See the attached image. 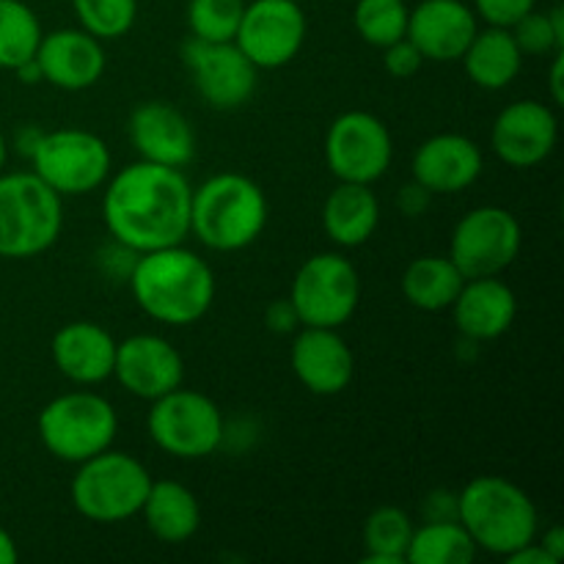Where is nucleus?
<instances>
[{"instance_id": "1", "label": "nucleus", "mask_w": 564, "mask_h": 564, "mask_svg": "<svg viewBox=\"0 0 564 564\" xmlns=\"http://www.w3.org/2000/svg\"><path fill=\"white\" fill-rule=\"evenodd\" d=\"M191 196L182 169L138 160L105 187V226L116 246L130 253L180 246L191 235Z\"/></svg>"}, {"instance_id": "2", "label": "nucleus", "mask_w": 564, "mask_h": 564, "mask_svg": "<svg viewBox=\"0 0 564 564\" xmlns=\"http://www.w3.org/2000/svg\"><path fill=\"white\" fill-rule=\"evenodd\" d=\"M130 292L147 317L185 328L213 308L215 273L207 259L180 242L138 253L130 268Z\"/></svg>"}, {"instance_id": "3", "label": "nucleus", "mask_w": 564, "mask_h": 564, "mask_svg": "<svg viewBox=\"0 0 564 564\" xmlns=\"http://www.w3.org/2000/svg\"><path fill=\"white\" fill-rule=\"evenodd\" d=\"M268 226V198L246 174L224 171L191 196V235L209 251L231 253L253 246Z\"/></svg>"}, {"instance_id": "4", "label": "nucleus", "mask_w": 564, "mask_h": 564, "mask_svg": "<svg viewBox=\"0 0 564 564\" xmlns=\"http://www.w3.org/2000/svg\"><path fill=\"white\" fill-rule=\"evenodd\" d=\"M457 521L471 534L477 551L510 556L538 540L540 516L527 490L507 477L482 474L457 494Z\"/></svg>"}, {"instance_id": "5", "label": "nucleus", "mask_w": 564, "mask_h": 564, "mask_svg": "<svg viewBox=\"0 0 564 564\" xmlns=\"http://www.w3.org/2000/svg\"><path fill=\"white\" fill-rule=\"evenodd\" d=\"M64 229V202L33 171L0 174V257L31 259L50 251Z\"/></svg>"}, {"instance_id": "6", "label": "nucleus", "mask_w": 564, "mask_h": 564, "mask_svg": "<svg viewBox=\"0 0 564 564\" xmlns=\"http://www.w3.org/2000/svg\"><path fill=\"white\" fill-rule=\"evenodd\" d=\"M152 488V474L138 457L105 449L77 463L69 499L86 521L121 523L141 512Z\"/></svg>"}, {"instance_id": "7", "label": "nucleus", "mask_w": 564, "mask_h": 564, "mask_svg": "<svg viewBox=\"0 0 564 564\" xmlns=\"http://www.w3.org/2000/svg\"><path fill=\"white\" fill-rule=\"evenodd\" d=\"M36 430L44 449L55 460L77 466V463L110 449L116 430H119V416L102 394L69 391L42 408Z\"/></svg>"}, {"instance_id": "8", "label": "nucleus", "mask_w": 564, "mask_h": 564, "mask_svg": "<svg viewBox=\"0 0 564 564\" xmlns=\"http://www.w3.org/2000/svg\"><path fill=\"white\" fill-rule=\"evenodd\" d=\"M147 430L158 449L180 460L209 457L226 438L220 408L202 391L182 389V386L152 400Z\"/></svg>"}, {"instance_id": "9", "label": "nucleus", "mask_w": 564, "mask_h": 564, "mask_svg": "<svg viewBox=\"0 0 564 564\" xmlns=\"http://www.w3.org/2000/svg\"><path fill=\"white\" fill-rule=\"evenodd\" d=\"M28 160L33 174L53 187L61 198L99 191L108 182L113 165L108 143L97 132L77 130V127L42 132Z\"/></svg>"}, {"instance_id": "10", "label": "nucleus", "mask_w": 564, "mask_h": 564, "mask_svg": "<svg viewBox=\"0 0 564 564\" xmlns=\"http://www.w3.org/2000/svg\"><path fill=\"white\" fill-rule=\"evenodd\" d=\"M286 297L295 306L301 325L341 328L361 301V275L341 253H314L297 268Z\"/></svg>"}, {"instance_id": "11", "label": "nucleus", "mask_w": 564, "mask_h": 564, "mask_svg": "<svg viewBox=\"0 0 564 564\" xmlns=\"http://www.w3.org/2000/svg\"><path fill=\"white\" fill-rule=\"evenodd\" d=\"M523 246L521 220L505 207L485 204L457 220L446 257L463 279L501 275L518 259Z\"/></svg>"}, {"instance_id": "12", "label": "nucleus", "mask_w": 564, "mask_h": 564, "mask_svg": "<svg viewBox=\"0 0 564 564\" xmlns=\"http://www.w3.org/2000/svg\"><path fill=\"white\" fill-rule=\"evenodd\" d=\"M394 160V141L383 121L367 110L336 116L325 135V163L339 182L375 185Z\"/></svg>"}, {"instance_id": "13", "label": "nucleus", "mask_w": 564, "mask_h": 564, "mask_svg": "<svg viewBox=\"0 0 564 564\" xmlns=\"http://www.w3.org/2000/svg\"><path fill=\"white\" fill-rule=\"evenodd\" d=\"M182 64L191 72L198 97L215 110L242 108L257 91L259 69L235 42L187 36L182 44Z\"/></svg>"}, {"instance_id": "14", "label": "nucleus", "mask_w": 564, "mask_h": 564, "mask_svg": "<svg viewBox=\"0 0 564 564\" xmlns=\"http://www.w3.org/2000/svg\"><path fill=\"white\" fill-rule=\"evenodd\" d=\"M306 42V14L297 0L246 3L235 44L257 69H281L297 58Z\"/></svg>"}, {"instance_id": "15", "label": "nucleus", "mask_w": 564, "mask_h": 564, "mask_svg": "<svg viewBox=\"0 0 564 564\" xmlns=\"http://www.w3.org/2000/svg\"><path fill=\"white\" fill-rule=\"evenodd\" d=\"M560 121L549 105L538 99L512 102L496 116L490 147L510 169H534L554 154Z\"/></svg>"}, {"instance_id": "16", "label": "nucleus", "mask_w": 564, "mask_h": 564, "mask_svg": "<svg viewBox=\"0 0 564 564\" xmlns=\"http://www.w3.org/2000/svg\"><path fill=\"white\" fill-rule=\"evenodd\" d=\"M113 378L138 400H158L185 383V361L169 339L135 334L116 341Z\"/></svg>"}, {"instance_id": "17", "label": "nucleus", "mask_w": 564, "mask_h": 564, "mask_svg": "<svg viewBox=\"0 0 564 564\" xmlns=\"http://www.w3.org/2000/svg\"><path fill=\"white\" fill-rule=\"evenodd\" d=\"M290 367L303 389L317 397H336L352 383L356 358L350 345L339 336V328L301 325L292 339Z\"/></svg>"}, {"instance_id": "18", "label": "nucleus", "mask_w": 564, "mask_h": 564, "mask_svg": "<svg viewBox=\"0 0 564 564\" xmlns=\"http://www.w3.org/2000/svg\"><path fill=\"white\" fill-rule=\"evenodd\" d=\"M44 83L61 91H86L105 75V47L97 36L83 28H61L44 33L36 50Z\"/></svg>"}, {"instance_id": "19", "label": "nucleus", "mask_w": 564, "mask_h": 564, "mask_svg": "<svg viewBox=\"0 0 564 564\" xmlns=\"http://www.w3.org/2000/svg\"><path fill=\"white\" fill-rule=\"evenodd\" d=\"M477 11L463 0H422L408 14L405 36L424 61H460L477 33Z\"/></svg>"}, {"instance_id": "20", "label": "nucleus", "mask_w": 564, "mask_h": 564, "mask_svg": "<svg viewBox=\"0 0 564 564\" xmlns=\"http://www.w3.org/2000/svg\"><path fill=\"white\" fill-rule=\"evenodd\" d=\"M482 149L460 132L427 138L413 154V180L433 196L463 193L482 176Z\"/></svg>"}, {"instance_id": "21", "label": "nucleus", "mask_w": 564, "mask_h": 564, "mask_svg": "<svg viewBox=\"0 0 564 564\" xmlns=\"http://www.w3.org/2000/svg\"><path fill=\"white\" fill-rule=\"evenodd\" d=\"M130 141L138 158L147 163L171 165V169H182L196 154V132L187 116L160 99L143 102L132 110Z\"/></svg>"}, {"instance_id": "22", "label": "nucleus", "mask_w": 564, "mask_h": 564, "mask_svg": "<svg viewBox=\"0 0 564 564\" xmlns=\"http://www.w3.org/2000/svg\"><path fill=\"white\" fill-rule=\"evenodd\" d=\"M449 308L457 330L468 341L479 345V341L499 339L512 328L518 317V297L499 275H485V279L463 281Z\"/></svg>"}, {"instance_id": "23", "label": "nucleus", "mask_w": 564, "mask_h": 564, "mask_svg": "<svg viewBox=\"0 0 564 564\" xmlns=\"http://www.w3.org/2000/svg\"><path fill=\"white\" fill-rule=\"evenodd\" d=\"M50 356L66 380L77 386H97L113 378L116 339L91 319H75L55 330Z\"/></svg>"}, {"instance_id": "24", "label": "nucleus", "mask_w": 564, "mask_h": 564, "mask_svg": "<svg viewBox=\"0 0 564 564\" xmlns=\"http://www.w3.org/2000/svg\"><path fill=\"white\" fill-rule=\"evenodd\" d=\"M380 224V202L372 185L339 182L323 204V229L336 246L358 248Z\"/></svg>"}, {"instance_id": "25", "label": "nucleus", "mask_w": 564, "mask_h": 564, "mask_svg": "<svg viewBox=\"0 0 564 564\" xmlns=\"http://www.w3.org/2000/svg\"><path fill=\"white\" fill-rule=\"evenodd\" d=\"M138 516H143V523L160 543L169 545L185 543L202 527V507L196 494L176 479H158V482L152 479V488Z\"/></svg>"}, {"instance_id": "26", "label": "nucleus", "mask_w": 564, "mask_h": 564, "mask_svg": "<svg viewBox=\"0 0 564 564\" xmlns=\"http://www.w3.org/2000/svg\"><path fill=\"white\" fill-rule=\"evenodd\" d=\"M460 61L474 86L485 91H501L521 75L523 53L512 39L510 28L488 25L485 31L474 33Z\"/></svg>"}, {"instance_id": "27", "label": "nucleus", "mask_w": 564, "mask_h": 564, "mask_svg": "<svg viewBox=\"0 0 564 564\" xmlns=\"http://www.w3.org/2000/svg\"><path fill=\"white\" fill-rule=\"evenodd\" d=\"M463 273L449 257H419L402 273V295L419 312H444L455 303Z\"/></svg>"}, {"instance_id": "28", "label": "nucleus", "mask_w": 564, "mask_h": 564, "mask_svg": "<svg viewBox=\"0 0 564 564\" xmlns=\"http://www.w3.org/2000/svg\"><path fill=\"white\" fill-rule=\"evenodd\" d=\"M474 556L477 545L460 521H424L413 529L405 551L411 564H468Z\"/></svg>"}, {"instance_id": "29", "label": "nucleus", "mask_w": 564, "mask_h": 564, "mask_svg": "<svg viewBox=\"0 0 564 564\" xmlns=\"http://www.w3.org/2000/svg\"><path fill=\"white\" fill-rule=\"evenodd\" d=\"M413 521L402 507H378L364 521V564H405Z\"/></svg>"}, {"instance_id": "30", "label": "nucleus", "mask_w": 564, "mask_h": 564, "mask_svg": "<svg viewBox=\"0 0 564 564\" xmlns=\"http://www.w3.org/2000/svg\"><path fill=\"white\" fill-rule=\"evenodd\" d=\"M42 22L22 0H0V69L14 72L31 61L42 42Z\"/></svg>"}, {"instance_id": "31", "label": "nucleus", "mask_w": 564, "mask_h": 564, "mask_svg": "<svg viewBox=\"0 0 564 564\" xmlns=\"http://www.w3.org/2000/svg\"><path fill=\"white\" fill-rule=\"evenodd\" d=\"M408 14L411 9L405 0H358L352 11V25L364 42L383 50L405 39Z\"/></svg>"}, {"instance_id": "32", "label": "nucleus", "mask_w": 564, "mask_h": 564, "mask_svg": "<svg viewBox=\"0 0 564 564\" xmlns=\"http://www.w3.org/2000/svg\"><path fill=\"white\" fill-rule=\"evenodd\" d=\"M72 9L83 31L99 42H110L130 33L135 25L138 0H72Z\"/></svg>"}, {"instance_id": "33", "label": "nucleus", "mask_w": 564, "mask_h": 564, "mask_svg": "<svg viewBox=\"0 0 564 564\" xmlns=\"http://www.w3.org/2000/svg\"><path fill=\"white\" fill-rule=\"evenodd\" d=\"M246 0H191L187 25L204 42H235Z\"/></svg>"}, {"instance_id": "34", "label": "nucleus", "mask_w": 564, "mask_h": 564, "mask_svg": "<svg viewBox=\"0 0 564 564\" xmlns=\"http://www.w3.org/2000/svg\"><path fill=\"white\" fill-rule=\"evenodd\" d=\"M512 39L523 55H554L564 50V11L554 6L549 11L532 9L510 28Z\"/></svg>"}, {"instance_id": "35", "label": "nucleus", "mask_w": 564, "mask_h": 564, "mask_svg": "<svg viewBox=\"0 0 564 564\" xmlns=\"http://www.w3.org/2000/svg\"><path fill=\"white\" fill-rule=\"evenodd\" d=\"M538 9V0H474V11L488 25L512 28L523 14Z\"/></svg>"}, {"instance_id": "36", "label": "nucleus", "mask_w": 564, "mask_h": 564, "mask_svg": "<svg viewBox=\"0 0 564 564\" xmlns=\"http://www.w3.org/2000/svg\"><path fill=\"white\" fill-rule=\"evenodd\" d=\"M424 58L416 50V44L411 39H400V42L383 47V66L391 77L397 80H405V77H413L419 69H422Z\"/></svg>"}, {"instance_id": "37", "label": "nucleus", "mask_w": 564, "mask_h": 564, "mask_svg": "<svg viewBox=\"0 0 564 564\" xmlns=\"http://www.w3.org/2000/svg\"><path fill=\"white\" fill-rule=\"evenodd\" d=\"M264 328H268L270 334L279 336L295 334V330L301 328V317H297L290 297H279V301L270 303L268 312H264Z\"/></svg>"}, {"instance_id": "38", "label": "nucleus", "mask_w": 564, "mask_h": 564, "mask_svg": "<svg viewBox=\"0 0 564 564\" xmlns=\"http://www.w3.org/2000/svg\"><path fill=\"white\" fill-rule=\"evenodd\" d=\"M422 521H457V494L438 488L424 496Z\"/></svg>"}, {"instance_id": "39", "label": "nucleus", "mask_w": 564, "mask_h": 564, "mask_svg": "<svg viewBox=\"0 0 564 564\" xmlns=\"http://www.w3.org/2000/svg\"><path fill=\"white\" fill-rule=\"evenodd\" d=\"M430 198H433V193L413 180V182H408V185L400 187L397 207H400V213L411 215V218H419V215H424V209L430 207Z\"/></svg>"}, {"instance_id": "40", "label": "nucleus", "mask_w": 564, "mask_h": 564, "mask_svg": "<svg viewBox=\"0 0 564 564\" xmlns=\"http://www.w3.org/2000/svg\"><path fill=\"white\" fill-rule=\"evenodd\" d=\"M507 562H510V564H556L549 554H545L543 545H540L538 540H532L529 545L518 549L516 554L507 556Z\"/></svg>"}, {"instance_id": "41", "label": "nucleus", "mask_w": 564, "mask_h": 564, "mask_svg": "<svg viewBox=\"0 0 564 564\" xmlns=\"http://www.w3.org/2000/svg\"><path fill=\"white\" fill-rule=\"evenodd\" d=\"M543 545L545 554L551 556L556 564L564 560V529L562 527H551L549 532H543V540H538Z\"/></svg>"}, {"instance_id": "42", "label": "nucleus", "mask_w": 564, "mask_h": 564, "mask_svg": "<svg viewBox=\"0 0 564 564\" xmlns=\"http://www.w3.org/2000/svg\"><path fill=\"white\" fill-rule=\"evenodd\" d=\"M562 66H564V53H554V64H551V75H549V88H551V99L554 105H564V80H562Z\"/></svg>"}, {"instance_id": "43", "label": "nucleus", "mask_w": 564, "mask_h": 564, "mask_svg": "<svg viewBox=\"0 0 564 564\" xmlns=\"http://www.w3.org/2000/svg\"><path fill=\"white\" fill-rule=\"evenodd\" d=\"M14 75L20 77L22 83H25V86H33V83H42L44 77H42V69H39V61H36V55H33L31 61H25V64H20L14 69Z\"/></svg>"}, {"instance_id": "44", "label": "nucleus", "mask_w": 564, "mask_h": 564, "mask_svg": "<svg viewBox=\"0 0 564 564\" xmlns=\"http://www.w3.org/2000/svg\"><path fill=\"white\" fill-rule=\"evenodd\" d=\"M20 560V551H17L14 538L0 527V564H14Z\"/></svg>"}, {"instance_id": "45", "label": "nucleus", "mask_w": 564, "mask_h": 564, "mask_svg": "<svg viewBox=\"0 0 564 564\" xmlns=\"http://www.w3.org/2000/svg\"><path fill=\"white\" fill-rule=\"evenodd\" d=\"M39 135H42V130H36V127H25V130L17 135V143H20V152L25 154V158H31L33 147H36Z\"/></svg>"}, {"instance_id": "46", "label": "nucleus", "mask_w": 564, "mask_h": 564, "mask_svg": "<svg viewBox=\"0 0 564 564\" xmlns=\"http://www.w3.org/2000/svg\"><path fill=\"white\" fill-rule=\"evenodd\" d=\"M3 165H6V138H3V130H0V174H3Z\"/></svg>"}]
</instances>
